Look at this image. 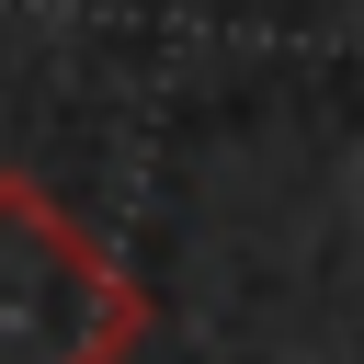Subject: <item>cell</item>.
<instances>
[{
  "mask_svg": "<svg viewBox=\"0 0 364 364\" xmlns=\"http://www.w3.org/2000/svg\"><path fill=\"white\" fill-rule=\"evenodd\" d=\"M136 330V273L34 171H0V364H125Z\"/></svg>",
  "mask_w": 364,
  "mask_h": 364,
  "instance_id": "obj_1",
  "label": "cell"
}]
</instances>
